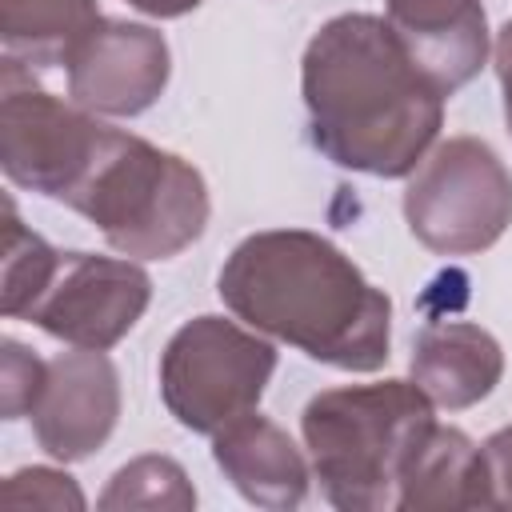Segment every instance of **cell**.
<instances>
[{"label":"cell","mask_w":512,"mask_h":512,"mask_svg":"<svg viewBox=\"0 0 512 512\" xmlns=\"http://www.w3.org/2000/svg\"><path fill=\"white\" fill-rule=\"evenodd\" d=\"M300 92L312 144L348 172L400 180L444 124V92L412 64L384 16H332L304 48Z\"/></svg>","instance_id":"cell-1"},{"label":"cell","mask_w":512,"mask_h":512,"mask_svg":"<svg viewBox=\"0 0 512 512\" xmlns=\"http://www.w3.org/2000/svg\"><path fill=\"white\" fill-rule=\"evenodd\" d=\"M216 292L236 320L320 364L376 372L388 360V292L320 232L268 228L244 236L228 252Z\"/></svg>","instance_id":"cell-2"},{"label":"cell","mask_w":512,"mask_h":512,"mask_svg":"<svg viewBox=\"0 0 512 512\" xmlns=\"http://www.w3.org/2000/svg\"><path fill=\"white\" fill-rule=\"evenodd\" d=\"M432 408L416 380L316 392L300 412V432L324 500L340 512L396 508L400 480L436 428Z\"/></svg>","instance_id":"cell-3"},{"label":"cell","mask_w":512,"mask_h":512,"mask_svg":"<svg viewBox=\"0 0 512 512\" xmlns=\"http://www.w3.org/2000/svg\"><path fill=\"white\" fill-rule=\"evenodd\" d=\"M68 208L100 228V236L132 260H168L196 244L208 228V184L196 164L148 144L144 136L108 128Z\"/></svg>","instance_id":"cell-4"},{"label":"cell","mask_w":512,"mask_h":512,"mask_svg":"<svg viewBox=\"0 0 512 512\" xmlns=\"http://www.w3.org/2000/svg\"><path fill=\"white\" fill-rule=\"evenodd\" d=\"M276 372V348L256 328L224 316H192L160 352V400L188 432L216 436L256 412Z\"/></svg>","instance_id":"cell-5"},{"label":"cell","mask_w":512,"mask_h":512,"mask_svg":"<svg viewBox=\"0 0 512 512\" xmlns=\"http://www.w3.org/2000/svg\"><path fill=\"white\" fill-rule=\"evenodd\" d=\"M404 220L428 252L476 256L512 224V172L492 144L448 136L408 176Z\"/></svg>","instance_id":"cell-6"},{"label":"cell","mask_w":512,"mask_h":512,"mask_svg":"<svg viewBox=\"0 0 512 512\" xmlns=\"http://www.w3.org/2000/svg\"><path fill=\"white\" fill-rule=\"evenodd\" d=\"M104 140L108 124L76 100H60L40 88L28 64H0V164L16 188L68 204Z\"/></svg>","instance_id":"cell-7"},{"label":"cell","mask_w":512,"mask_h":512,"mask_svg":"<svg viewBox=\"0 0 512 512\" xmlns=\"http://www.w3.org/2000/svg\"><path fill=\"white\" fill-rule=\"evenodd\" d=\"M148 300L152 276L136 260L60 252L20 320L72 348L108 352L136 328V320L148 312Z\"/></svg>","instance_id":"cell-8"},{"label":"cell","mask_w":512,"mask_h":512,"mask_svg":"<svg viewBox=\"0 0 512 512\" xmlns=\"http://www.w3.org/2000/svg\"><path fill=\"white\" fill-rule=\"evenodd\" d=\"M68 100L92 116L148 112L172 76L168 40L132 20H100L68 56Z\"/></svg>","instance_id":"cell-9"},{"label":"cell","mask_w":512,"mask_h":512,"mask_svg":"<svg viewBox=\"0 0 512 512\" xmlns=\"http://www.w3.org/2000/svg\"><path fill=\"white\" fill-rule=\"evenodd\" d=\"M36 444L60 460H88L112 436L120 420V376L116 364L96 348L60 352L48 360L44 388L32 404Z\"/></svg>","instance_id":"cell-10"},{"label":"cell","mask_w":512,"mask_h":512,"mask_svg":"<svg viewBox=\"0 0 512 512\" xmlns=\"http://www.w3.org/2000/svg\"><path fill=\"white\" fill-rule=\"evenodd\" d=\"M388 28L412 64L444 92H460L488 64V16L480 0H384Z\"/></svg>","instance_id":"cell-11"},{"label":"cell","mask_w":512,"mask_h":512,"mask_svg":"<svg viewBox=\"0 0 512 512\" xmlns=\"http://www.w3.org/2000/svg\"><path fill=\"white\" fill-rule=\"evenodd\" d=\"M212 460L232 480V488L256 508L288 512L300 508L308 496V460L300 456L292 436L260 412H248L220 428L212 436Z\"/></svg>","instance_id":"cell-12"},{"label":"cell","mask_w":512,"mask_h":512,"mask_svg":"<svg viewBox=\"0 0 512 512\" xmlns=\"http://www.w3.org/2000/svg\"><path fill=\"white\" fill-rule=\"evenodd\" d=\"M408 368L436 408L460 412L492 396L504 376V348L472 320H440L416 336Z\"/></svg>","instance_id":"cell-13"},{"label":"cell","mask_w":512,"mask_h":512,"mask_svg":"<svg viewBox=\"0 0 512 512\" xmlns=\"http://www.w3.org/2000/svg\"><path fill=\"white\" fill-rule=\"evenodd\" d=\"M396 508L404 512H448V508H488L484 456L460 428L436 424L416 452L408 476L400 480Z\"/></svg>","instance_id":"cell-14"},{"label":"cell","mask_w":512,"mask_h":512,"mask_svg":"<svg viewBox=\"0 0 512 512\" xmlns=\"http://www.w3.org/2000/svg\"><path fill=\"white\" fill-rule=\"evenodd\" d=\"M100 0H0L4 60L36 68L68 64L72 48L100 24Z\"/></svg>","instance_id":"cell-15"},{"label":"cell","mask_w":512,"mask_h":512,"mask_svg":"<svg viewBox=\"0 0 512 512\" xmlns=\"http://www.w3.org/2000/svg\"><path fill=\"white\" fill-rule=\"evenodd\" d=\"M100 508H168L188 512L196 508V488L188 472L172 456H136L100 492Z\"/></svg>","instance_id":"cell-16"},{"label":"cell","mask_w":512,"mask_h":512,"mask_svg":"<svg viewBox=\"0 0 512 512\" xmlns=\"http://www.w3.org/2000/svg\"><path fill=\"white\" fill-rule=\"evenodd\" d=\"M60 248H52L44 236H36L32 228H24V220L16 216V204L8 196V224H4V264H0V308L4 316L20 320L24 308L36 300V292L44 288L52 264H56Z\"/></svg>","instance_id":"cell-17"},{"label":"cell","mask_w":512,"mask_h":512,"mask_svg":"<svg viewBox=\"0 0 512 512\" xmlns=\"http://www.w3.org/2000/svg\"><path fill=\"white\" fill-rule=\"evenodd\" d=\"M0 500L4 508H52V512H80L88 500L80 492V484L60 472V468H44V464H32V468H20L4 480L0 488Z\"/></svg>","instance_id":"cell-18"},{"label":"cell","mask_w":512,"mask_h":512,"mask_svg":"<svg viewBox=\"0 0 512 512\" xmlns=\"http://www.w3.org/2000/svg\"><path fill=\"white\" fill-rule=\"evenodd\" d=\"M44 376H48V360H40L20 340L4 336L0 340V416L4 420L28 416L44 388Z\"/></svg>","instance_id":"cell-19"},{"label":"cell","mask_w":512,"mask_h":512,"mask_svg":"<svg viewBox=\"0 0 512 512\" xmlns=\"http://www.w3.org/2000/svg\"><path fill=\"white\" fill-rule=\"evenodd\" d=\"M484 480H488V508H512V424L492 432L480 444Z\"/></svg>","instance_id":"cell-20"},{"label":"cell","mask_w":512,"mask_h":512,"mask_svg":"<svg viewBox=\"0 0 512 512\" xmlns=\"http://www.w3.org/2000/svg\"><path fill=\"white\" fill-rule=\"evenodd\" d=\"M496 76H500V92H504V120L512 132V20H504V28L496 32V52H492Z\"/></svg>","instance_id":"cell-21"},{"label":"cell","mask_w":512,"mask_h":512,"mask_svg":"<svg viewBox=\"0 0 512 512\" xmlns=\"http://www.w3.org/2000/svg\"><path fill=\"white\" fill-rule=\"evenodd\" d=\"M136 12H144V16H156V20H176V16H188V12H196L204 0H128Z\"/></svg>","instance_id":"cell-22"}]
</instances>
